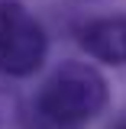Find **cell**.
<instances>
[{
	"instance_id": "1",
	"label": "cell",
	"mask_w": 126,
	"mask_h": 129,
	"mask_svg": "<svg viewBox=\"0 0 126 129\" xmlns=\"http://www.w3.org/2000/svg\"><path fill=\"white\" fill-rule=\"evenodd\" d=\"M110 100L104 74L87 61H65L39 87L32 100L36 123L42 129H84Z\"/></svg>"
},
{
	"instance_id": "2",
	"label": "cell",
	"mask_w": 126,
	"mask_h": 129,
	"mask_svg": "<svg viewBox=\"0 0 126 129\" xmlns=\"http://www.w3.org/2000/svg\"><path fill=\"white\" fill-rule=\"evenodd\" d=\"M48 52V36L42 23L19 3L0 0V71L7 78L36 74Z\"/></svg>"
},
{
	"instance_id": "3",
	"label": "cell",
	"mask_w": 126,
	"mask_h": 129,
	"mask_svg": "<svg viewBox=\"0 0 126 129\" xmlns=\"http://www.w3.org/2000/svg\"><path fill=\"white\" fill-rule=\"evenodd\" d=\"M78 45L104 64H126V16H100L78 29Z\"/></svg>"
},
{
	"instance_id": "4",
	"label": "cell",
	"mask_w": 126,
	"mask_h": 129,
	"mask_svg": "<svg viewBox=\"0 0 126 129\" xmlns=\"http://www.w3.org/2000/svg\"><path fill=\"white\" fill-rule=\"evenodd\" d=\"M110 129H126V113H123V116H120V119H116V123H113Z\"/></svg>"
}]
</instances>
